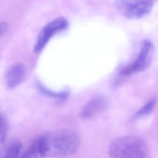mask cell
I'll return each instance as SVG.
<instances>
[{
    "label": "cell",
    "instance_id": "1",
    "mask_svg": "<svg viewBox=\"0 0 158 158\" xmlns=\"http://www.w3.org/2000/svg\"><path fill=\"white\" fill-rule=\"evenodd\" d=\"M46 157H64L75 154L79 149L80 139L75 131L57 130L41 135Z\"/></svg>",
    "mask_w": 158,
    "mask_h": 158
},
{
    "label": "cell",
    "instance_id": "2",
    "mask_svg": "<svg viewBox=\"0 0 158 158\" xmlns=\"http://www.w3.org/2000/svg\"><path fill=\"white\" fill-rule=\"evenodd\" d=\"M147 145L141 138L127 135L113 140L109 148L110 158H145Z\"/></svg>",
    "mask_w": 158,
    "mask_h": 158
},
{
    "label": "cell",
    "instance_id": "3",
    "mask_svg": "<svg viewBox=\"0 0 158 158\" xmlns=\"http://www.w3.org/2000/svg\"><path fill=\"white\" fill-rule=\"evenodd\" d=\"M154 0H115L118 12L129 19H138L148 15L152 10Z\"/></svg>",
    "mask_w": 158,
    "mask_h": 158
},
{
    "label": "cell",
    "instance_id": "4",
    "mask_svg": "<svg viewBox=\"0 0 158 158\" xmlns=\"http://www.w3.org/2000/svg\"><path fill=\"white\" fill-rule=\"evenodd\" d=\"M154 46L152 43L148 40H144L141 44L137 57L131 64L126 65L120 72L123 75H131L142 72L147 69L152 59Z\"/></svg>",
    "mask_w": 158,
    "mask_h": 158
},
{
    "label": "cell",
    "instance_id": "5",
    "mask_svg": "<svg viewBox=\"0 0 158 158\" xmlns=\"http://www.w3.org/2000/svg\"><path fill=\"white\" fill-rule=\"evenodd\" d=\"M69 25L67 20L64 17H57L46 24L40 30L33 51L36 54L40 53L45 48L54 35L65 30Z\"/></svg>",
    "mask_w": 158,
    "mask_h": 158
},
{
    "label": "cell",
    "instance_id": "6",
    "mask_svg": "<svg viewBox=\"0 0 158 158\" xmlns=\"http://www.w3.org/2000/svg\"><path fill=\"white\" fill-rule=\"evenodd\" d=\"M26 70L24 65L21 63H15L6 71L5 81L7 86L13 89L18 86L25 77Z\"/></svg>",
    "mask_w": 158,
    "mask_h": 158
},
{
    "label": "cell",
    "instance_id": "7",
    "mask_svg": "<svg viewBox=\"0 0 158 158\" xmlns=\"http://www.w3.org/2000/svg\"><path fill=\"white\" fill-rule=\"evenodd\" d=\"M106 99L98 97L89 101L81 109L80 116L83 119H90L102 112L107 107Z\"/></svg>",
    "mask_w": 158,
    "mask_h": 158
},
{
    "label": "cell",
    "instance_id": "8",
    "mask_svg": "<svg viewBox=\"0 0 158 158\" xmlns=\"http://www.w3.org/2000/svg\"><path fill=\"white\" fill-rule=\"evenodd\" d=\"M45 157L44 148L40 136L35 138L24 151L21 152L17 158H44Z\"/></svg>",
    "mask_w": 158,
    "mask_h": 158
},
{
    "label": "cell",
    "instance_id": "9",
    "mask_svg": "<svg viewBox=\"0 0 158 158\" xmlns=\"http://www.w3.org/2000/svg\"><path fill=\"white\" fill-rule=\"evenodd\" d=\"M156 105V99L152 98L147 101L144 106L140 107L134 114L133 118L134 120H138L149 115L154 110Z\"/></svg>",
    "mask_w": 158,
    "mask_h": 158
},
{
    "label": "cell",
    "instance_id": "10",
    "mask_svg": "<svg viewBox=\"0 0 158 158\" xmlns=\"http://www.w3.org/2000/svg\"><path fill=\"white\" fill-rule=\"evenodd\" d=\"M38 87L40 91L44 94L46 95L48 97H51L52 98L57 99L59 102L64 101L69 96V92L67 91H64L61 92H54L48 89V88H45L44 86L39 84Z\"/></svg>",
    "mask_w": 158,
    "mask_h": 158
},
{
    "label": "cell",
    "instance_id": "11",
    "mask_svg": "<svg viewBox=\"0 0 158 158\" xmlns=\"http://www.w3.org/2000/svg\"><path fill=\"white\" fill-rule=\"evenodd\" d=\"M7 133V123L0 114V143L6 141Z\"/></svg>",
    "mask_w": 158,
    "mask_h": 158
},
{
    "label": "cell",
    "instance_id": "12",
    "mask_svg": "<svg viewBox=\"0 0 158 158\" xmlns=\"http://www.w3.org/2000/svg\"><path fill=\"white\" fill-rule=\"evenodd\" d=\"M9 25L6 22H0V36L3 35L8 30Z\"/></svg>",
    "mask_w": 158,
    "mask_h": 158
},
{
    "label": "cell",
    "instance_id": "13",
    "mask_svg": "<svg viewBox=\"0 0 158 158\" xmlns=\"http://www.w3.org/2000/svg\"><path fill=\"white\" fill-rule=\"evenodd\" d=\"M0 158H9L6 150L4 143H0Z\"/></svg>",
    "mask_w": 158,
    "mask_h": 158
}]
</instances>
